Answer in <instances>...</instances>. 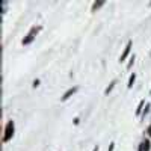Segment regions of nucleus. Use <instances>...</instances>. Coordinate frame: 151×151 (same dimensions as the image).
Returning a JSON list of instances; mask_svg holds the SVG:
<instances>
[{
  "label": "nucleus",
  "mask_w": 151,
  "mask_h": 151,
  "mask_svg": "<svg viewBox=\"0 0 151 151\" xmlns=\"http://www.w3.org/2000/svg\"><path fill=\"white\" fill-rule=\"evenodd\" d=\"M35 39V35H32V33H29L27 36H26L24 39H23V45H27V44H30L32 41Z\"/></svg>",
  "instance_id": "nucleus-4"
},
{
  "label": "nucleus",
  "mask_w": 151,
  "mask_h": 151,
  "mask_svg": "<svg viewBox=\"0 0 151 151\" xmlns=\"http://www.w3.org/2000/svg\"><path fill=\"white\" fill-rule=\"evenodd\" d=\"M150 147H151L150 141H145V142H142V150H143V151H150Z\"/></svg>",
  "instance_id": "nucleus-7"
},
{
  "label": "nucleus",
  "mask_w": 151,
  "mask_h": 151,
  "mask_svg": "<svg viewBox=\"0 0 151 151\" xmlns=\"http://www.w3.org/2000/svg\"><path fill=\"white\" fill-rule=\"evenodd\" d=\"M14 136V122L9 121L5 127V136H3V142H8L11 137Z\"/></svg>",
  "instance_id": "nucleus-1"
},
{
  "label": "nucleus",
  "mask_w": 151,
  "mask_h": 151,
  "mask_svg": "<svg viewBox=\"0 0 151 151\" xmlns=\"http://www.w3.org/2000/svg\"><path fill=\"white\" fill-rule=\"evenodd\" d=\"M115 85H116V80H113V82H112V83H110L109 86L106 88V91H104V95H109L110 92H112V89L115 88Z\"/></svg>",
  "instance_id": "nucleus-5"
},
{
  "label": "nucleus",
  "mask_w": 151,
  "mask_h": 151,
  "mask_svg": "<svg viewBox=\"0 0 151 151\" xmlns=\"http://www.w3.org/2000/svg\"><path fill=\"white\" fill-rule=\"evenodd\" d=\"M130 49H132V41H130V42L126 45V49H124L122 55H121V57H120V62H124V61L127 59V56H128V53H130Z\"/></svg>",
  "instance_id": "nucleus-2"
},
{
  "label": "nucleus",
  "mask_w": 151,
  "mask_h": 151,
  "mask_svg": "<svg viewBox=\"0 0 151 151\" xmlns=\"http://www.w3.org/2000/svg\"><path fill=\"white\" fill-rule=\"evenodd\" d=\"M135 80H136V74H132V76H130V79H128L127 88H132V86H133V83H135Z\"/></svg>",
  "instance_id": "nucleus-6"
},
{
  "label": "nucleus",
  "mask_w": 151,
  "mask_h": 151,
  "mask_svg": "<svg viewBox=\"0 0 151 151\" xmlns=\"http://www.w3.org/2000/svg\"><path fill=\"white\" fill-rule=\"evenodd\" d=\"M103 5H104L103 2H95V3L92 5V9L95 11V9H98V8H101V6H103Z\"/></svg>",
  "instance_id": "nucleus-8"
},
{
  "label": "nucleus",
  "mask_w": 151,
  "mask_h": 151,
  "mask_svg": "<svg viewBox=\"0 0 151 151\" xmlns=\"http://www.w3.org/2000/svg\"><path fill=\"white\" fill-rule=\"evenodd\" d=\"M133 62H135V56L132 57V61H130V62H128V68H132V65H133Z\"/></svg>",
  "instance_id": "nucleus-10"
},
{
  "label": "nucleus",
  "mask_w": 151,
  "mask_h": 151,
  "mask_svg": "<svg viewBox=\"0 0 151 151\" xmlns=\"http://www.w3.org/2000/svg\"><path fill=\"white\" fill-rule=\"evenodd\" d=\"M113 147H115L113 143H110V148H109V151H113Z\"/></svg>",
  "instance_id": "nucleus-13"
},
{
  "label": "nucleus",
  "mask_w": 151,
  "mask_h": 151,
  "mask_svg": "<svg viewBox=\"0 0 151 151\" xmlns=\"http://www.w3.org/2000/svg\"><path fill=\"white\" fill-rule=\"evenodd\" d=\"M76 92H77V86H76V88H71V89H68V91H67V92H65V94L62 95V98H61V100H62V101H65V100H68V98H70L71 95H74Z\"/></svg>",
  "instance_id": "nucleus-3"
},
{
  "label": "nucleus",
  "mask_w": 151,
  "mask_h": 151,
  "mask_svg": "<svg viewBox=\"0 0 151 151\" xmlns=\"http://www.w3.org/2000/svg\"><path fill=\"white\" fill-rule=\"evenodd\" d=\"M147 133H148V136H151V126H148V128H147Z\"/></svg>",
  "instance_id": "nucleus-11"
},
{
  "label": "nucleus",
  "mask_w": 151,
  "mask_h": 151,
  "mask_svg": "<svg viewBox=\"0 0 151 151\" xmlns=\"http://www.w3.org/2000/svg\"><path fill=\"white\" fill-rule=\"evenodd\" d=\"M142 106H143V100L139 103V106H137V109H136V115H139V113H141V107H142Z\"/></svg>",
  "instance_id": "nucleus-9"
},
{
  "label": "nucleus",
  "mask_w": 151,
  "mask_h": 151,
  "mask_svg": "<svg viewBox=\"0 0 151 151\" xmlns=\"http://www.w3.org/2000/svg\"><path fill=\"white\" fill-rule=\"evenodd\" d=\"M38 85H39V80H35V82H33V88H36Z\"/></svg>",
  "instance_id": "nucleus-12"
}]
</instances>
